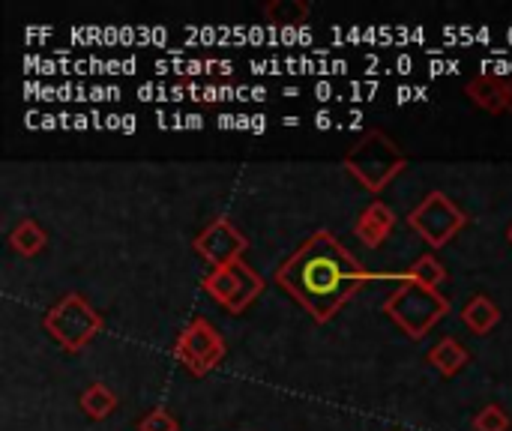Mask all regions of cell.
Listing matches in <instances>:
<instances>
[{"mask_svg": "<svg viewBox=\"0 0 512 431\" xmlns=\"http://www.w3.org/2000/svg\"><path fill=\"white\" fill-rule=\"evenodd\" d=\"M81 411L90 417V420H105L114 414L117 408V396L105 387V384H90L84 393H81Z\"/></svg>", "mask_w": 512, "mask_h": 431, "instance_id": "9a60e30c", "label": "cell"}, {"mask_svg": "<svg viewBox=\"0 0 512 431\" xmlns=\"http://www.w3.org/2000/svg\"><path fill=\"white\" fill-rule=\"evenodd\" d=\"M264 15L276 27H297L312 15V6L303 0H273V3H267Z\"/></svg>", "mask_w": 512, "mask_h": 431, "instance_id": "5bb4252c", "label": "cell"}, {"mask_svg": "<svg viewBox=\"0 0 512 431\" xmlns=\"http://www.w3.org/2000/svg\"><path fill=\"white\" fill-rule=\"evenodd\" d=\"M465 93L471 96V102L489 114H501L507 111L504 96H507V81L495 78V75H477L465 84Z\"/></svg>", "mask_w": 512, "mask_h": 431, "instance_id": "30bf717a", "label": "cell"}, {"mask_svg": "<svg viewBox=\"0 0 512 431\" xmlns=\"http://www.w3.org/2000/svg\"><path fill=\"white\" fill-rule=\"evenodd\" d=\"M474 429L477 431H510L512 420H510V414H507L501 405H489V408H483V411L477 414V420H474Z\"/></svg>", "mask_w": 512, "mask_h": 431, "instance_id": "e0dca14e", "label": "cell"}, {"mask_svg": "<svg viewBox=\"0 0 512 431\" xmlns=\"http://www.w3.org/2000/svg\"><path fill=\"white\" fill-rule=\"evenodd\" d=\"M45 243H48V237H45V231H42L33 219H21V222L12 228V234H9V246H12L21 258L39 255V252L45 249Z\"/></svg>", "mask_w": 512, "mask_h": 431, "instance_id": "4fadbf2b", "label": "cell"}, {"mask_svg": "<svg viewBox=\"0 0 512 431\" xmlns=\"http://www.w3.org/2000/svg\"><path fill=\"white\" fill-rule=\"evenodd\" d=\"M429 360H432V366H435L441 375L453 378L456 372H462V369L468 366L471 354H468L465 345H459L456 339H441V342L429 351Z\"/></svg>", "mask_w": 512, "mask_h": 431, "instance_id": "7c38bea8", "label": "cell"}, {"mask_svg": "<svg viewBox=\"0 0 512 431\" xmlns=\"http://www.w3.org/2000/svg\"><path fill=\"white\" fill-rule=\"evenodd\" d=\"M462 321L468 324L471 333L486 336V333H492V330L498 327L501 312H498V306H495L486 294H477V297H471L468 306L462 309Z\"/></svg>", "mask_w": 512, "mask_h": 431, "instance_id": "8fae6325", "label": "cell"}, {"mask_svg": "<svg viewBox=\"0 0 512 431\" xmlns=\"http://www.w3.org/2000/svg\"><path fill=\"white\" fill-rule=\"evenodd\" d=\"M408 225L432 246V249H441L447 246L465 225H468V216L459 204H453L444 192H429L408 216Z\"/></svg>", "mask_w": 512, "mask_h": 431, "instance_id": "8992f818", "label": "cell"}, {"mask_svg": "<svg viewBox=\"0 0 512 431\" xmlns=\"http://www.w3.org/2000/svg\"><path fill=\"white\" fill-rule=\"evenodd\" d=\"M204 291L231 315L246 312L264 291V279L240 258L234 264L216 267L204 276Z\"/></svg>", "mask_w": 512, "mask_h": 431, "instance_id": "5b68a950", "label": "cell"}, {"mask_svg": "<svg viewBox=\"0 0 512 431\" xmlns=\"http://www.w3.org/2000/svg\"><path fill=\"white\" fill-rule=\"evenodd\" d=\"M507 237H510V243H512V225H510V231H507Z\"/></svg>", "mask_w": 512, "mask_h": 431, "instance_id": "ffe728a7", "label": "cell"}, {"mask_svg": "<svg viewBox=\"0 0 512 431\" xmlns=\"http://www.w3.org/2000/svg\"><path fill=\"white\" fill-rule=\"evenodd\" d=\"M42 327L60 348L75 354L102 333V315L81 294H66L48 309Z\"/></svg>", "mask_w": 512, "mask_h": 431, "instance_id": "277c9868", "label": "cell"}, {"mask_svg": "<svg viewBox=\"0 0 512 431\" xmlns=\"http://www.w3.org/2000/svg\"><path fill=\"white\" fill-rule=\"evenodd\" d=\"M345 171L369 192H384L408 165L405 153L399 150V144L381 132V129H369L348 153H345Z\"/></svg>", "mask_w": 512, "mask_h": 431, "instance_id": "7a4b0ae2", "label": "cell"}, {"mask_svg": "<svg viewBox=\"0 0 512 431\" xmlns=\"http://www.w3.org/2000/svg\"><path fill=\"white\" fill-rule=\"evenodd\" d=\"M393 228H396V213H393V207H387L384 201H372V204L357 216V222H354V234H357V237L363 240V246H369V249H381V246L390 240Z\"/></svg>", "mask_w": 512, "mask_h": 431, "instance_id": "9c48e42d", "label": "cell"}, {"mask_svg": "<svg viewBox=\"0 0 512 431\" xmlns=\"http://www.w3.org/2000/svg\"><path fill=\"white\" fill-rule=\"evenodd\" d=\"M138 431H180V426H177V420H174L168 411L156 408V411H150V414L138 423Z\"/></svg>", "mask_w": 512, "mask_h": 431, "instance_id": "ac0fdd59", "label": "cell"}, {"mask_svg": "<svg viewBox=\"0 0 512 431\" xmlns=\"http://www.w3.org/2000/svg\"><path fill=\"white\" fill-rule=\"evenodd\" d=\"M174 357L180 360V366L186 372H192L195 378H201V375H207L210 369H216L225 360V339H222V333L210 321L195 318L177 336Z\"/></svg>", "mask_w": 512, "mask_h": 431, "instance_id": "52a82bcc", "label": "cell"}, {"mask_svg": "<svg viewBox=\"0 0 512 431\" xmlns=\"http://www.w3.org/2000/svg\"><path fill=\"white\" fill-rule=\"evenodd\" d=\"M504 105H507V111L512 114V81H507V96H504Z\"/></svg>", "mask_w": 512, "mask_h": 431, "instance_id": "d6986e66", "label": "cell"}, {"mask_svg": "<svg viewBox=\"0 0 512 431\" xmlns=\"http://www.w3.org/2000/svg\"><path fill=\"white\" fill-rule=\"evenodd\" d=\"M246 246H249V240H246L225 216H219L216 222H210V225L195 237V252H198L207 264H213V270L240 261L243 252H246Z\"/></svg>", "mask_w": 512, "mask_h": 431, "instance_id": "ba28073f", "label": "cell"}, {"mask_svg": "<svg viewBox=\"0 0 512 431\" xmlns=\"http://www.w3.org/2000/svg\"><path fill=\"white\" fill-rule=\"evenodd\" d=\"M366 282V270L330 231L309 234L276 270V285L288 291L318 324H327Z\"/></svg>", "mask_w": 512, "mask_h": 431, "instance_id": "6da1fadb", "label": "cell"}, {"mask_svg": "<svg viewBox=\"0 0 512 431\" xmlns=\"http://www.w3.org/2000/svg\"><path fill=\"white\" fill-rule=\"evenodd\" d=\"M405 279H411L417 285H426V288H441L447 282V270H444V264L435 255H423V258H417L411 264Z\"/></svg>", "mask_w": 512, "mask_h": 431, "instance_id": "2e32d148", "label": "cell"}, {"mask_svg": "<svg viewBox=\"0 0 512 431\" xmlns=\"http://www.w3.org/2000/svg\"><path fill=\"white\" fill-rule=\"evenodd\" d=\"M384 312L411 339H423L447 318L450 303L438 288H426V285H417V282L402 276V285L384 300Z\"/></svg>", "mask_w": 512, "mask_h": 431, "instance_id": "3957f363", "label": "cell"}]
</instances>
